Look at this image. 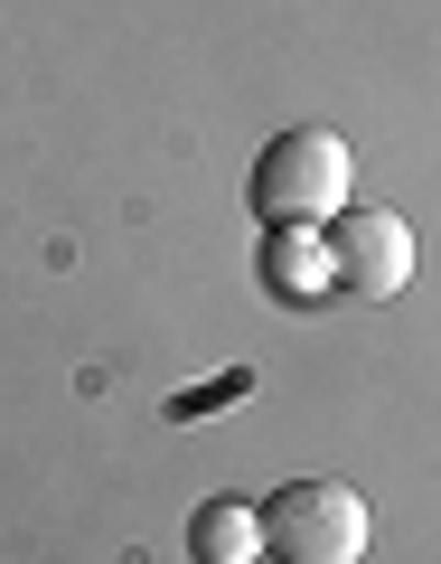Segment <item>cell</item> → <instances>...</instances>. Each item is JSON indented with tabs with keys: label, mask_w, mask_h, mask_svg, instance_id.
<instances>
[{
	"label": "cell",
	"mask_w": 441,
	"mask_h": 564,
	"mask_svg": "<svg viewBox=\"0 0 441 564\" xmlns=\"http://www.w3.org/2000/svg\"><path fill=\"white\" fill-rule=\"evenodd\" d=\"M348 180H357V161H348V141L329 132V122H301V132H273L254 151V217L263 226H329L348 207Z\"/></svg>",
	"instance_id": "1"
},
{
	"label": "cell",
	"mask_w": 441,
	"mask_h": 564,
	"mask_svg": "<svg viewBox=\"0 0 441 564\" xmlns=\"http://www.w3.org/2000/svg\"><path fill=\"white\" fill-rule=\"evenodd\" d=\"M366 536H376V518L348 480H291L263 499V555L282 564H357Z\"/></svg>",
	"instance_id": "2"
},
{
	"label": "cell",
	"mask_w": 441,
	"mask_h": 564,
	"mask_svg": "<svg viewBox=\"0 0 441 564\" xmlns=\"http://www.w3.org/2000/svg\"><path fill=\"white\" fill-rule=\"evenodd\" d=\"M329 273H339L348 292L395 302L404 282H414V226H404L395 207H339V217H329Z\"/></svg>",
	"instance_id": "3"
},
{
	"label": "cell",
	"mask_w": 441,
	"mask_h": 564,
	"mask_svg": "<svg viewBox=\"0 0 441 564\" xmlns=\"http://www.w3.org/2000/svg\"><path fill=\"white\" fill-rule=\"evenodd\" d=\"M329 245H320V226H263V292L273 302H320L329 292Z\"/></svg>",
	"instance_id": "4"
},
{
	"label": "cell",
	"mask_w": 441,
	"mask_h": 564,
	"mask_svg": "<svg viewBox=\"0 0 441 564\" xmlns=\"http://www.w3.org/2000/svg\"><path fill=\"white\" fill-rule=\"evenodd\" d=\"M188 555H198V564H254V555H263V508H254V499H207V508H188Z\"/></svg>",
	"instance_id": "5"
}]
</instances>
